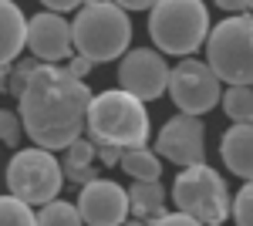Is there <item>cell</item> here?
Returning <instances> with one entry per match:
<instances>
[{"label": "cell", "mask_w": 253, "mask_h": 226, "mask_svg": "<svg viewBox=\"0 0 253 226\" xmlns=\"http://www.w3.org/2000/svg\"><path fill=\"white\" fill-rule=\"evenodd\" d=\"M210 34V10L203 0H156L149 10V38L162 54L189 57Z\"/></svg>", "instance_id": "4"}, {"label": "cell", "mask_w": 253, "mask_h": 226, "mask_svg": "<svg viewBox=\"0 0 253 226\" xmlns=\"http://www.w3.org/2000/svg\"><path fill=\"white\" fill-rule=\"evenodd\" d=\"M128 192V216H135L142 223H152L156 216L166 213V189L162 182H142V179H132V189Z\"/></svg>", "instance_id": "16"}, {"label": "cell", "mask_w": 253, "mask_h": 226, "mask_svg": "<svg viewBox=\"0 0 253 226\" xmlns=\"http://www.w3.org/2000/svg\"><path fill=\"white\" fill-rule=\"evenodd\" d=\"M75 54H84L91 64H108L128 51L132 20L115 0H84L71 20Z\"/></svg>", "instance_id": "2"}, {"label": "cell", "mask_w": 253, "mask_h": 226, "mask_svg": "<svg viewBox=\"0 0 253 226\" xmlns=\"http://www.w3.org/2000/svg\"><path fill=\"white\" fill-rule=\"evenodd\" d=\"M27 47L41 64H64L75 54L71 44V24L54 14V10H41L27 20Z\"/></svg>", "instance_id": "12"}, {"label": "cell", "mask_w": 253, "mask_h": 226, "mask_svg": "<svg viewBox=\"0 0 253 226\" xmlns=\"http://www.w3.org/2000/svg\"><path fill=\"white\" fill-rule=\"evenodd\" d=\"M219 105L233 122H253V85H230L219 94Z\"/></svg>", "instance_id": "18"}, {"label": "cell", "mask_w": 253, "mask_h": 226, "mask_svg": "<svg viewBox=\"0 0 253 226\" xmlns=\"http://www.w3.org/2000/svg\"><path fill=\"white\" fill-rule=\"evenodd\" d=\"M47 10H54V14H68V10H78L84 0H41Z\"/></svg>", "instance_id": "27"}, {"label": "cell", "mask_w": 253, "mask_h": 226, "mask_svg": "<svg viewBox=\"0 0 253 226\" xmlns=\"http://www.w3.org/2000/svg\"><path fill=\"white\" fill-rule=\"evenodd\" d=\"M38 226H81V213L78 206H71L64 199H51V203L41 206Z\"/></svg>", "instance_id": "20"}, {"label": "cell", "mask_w": 253, "mask_h": 226, "mask_svg": "<svg viewBox=\"0 0 253 226\" xmlns=\"http://www.w3.org/2000/svg\"><path fill=\"white\" fill-rule=\"evenodd\" d=\"M78 213L88 226H122L128 220V192L112 179H91L81 186Z\"/></svg>", "instance_id": "11"}, {"label": "cell", "mask_w": 253, "mask_h": 226, "mask_svg": "<svg viewBox=\"0 0 253 226\" xmlns=\"http://www.w3.org/2000/svg\"><path fill=\"white\" fill-rule=\"evenodd\" d=\"M122 10H152L156 7V0H115Z\"/></svg>", "instance_id": "28"}, {"label": "cell", "mask_w": 253, "mask_h": 226, "mask_svg": "<svg viewBox=\"0 0 253 226\" xmlns=\"http://www.w3.org/2000/svg\"><path fill=\"white\" fill-rule=\"evenodd\" d=\"M118 88L135 94L138 101H156L169 88V64L162 51L152 47H135L125 51L118 61Z\"/></svg>", "instance_id": "9"}, {"label": "cell", "mask_w": 253, "mask_h": 226, "mask_svg": "<svg viewBox=\"0 0 253 226\" xmlns=\"http://www.w3.org/2000/svg\"><path fill=\"white\" fill-rule=\"evenodd\" d=\"M0 226H38V213L17 196H0Z\"/></svg>", "instance_id": "19"}, {"label": "cell", "mask_w": 253, "mask_h": 226, "mask_svg": "<svg viewBox=\"0 0 253 226\" xmlns=\"http://www.w3.org/2000/svg\"><path fill=\"white\" fill-rule=\"evenodd\" d=\"M122 226H149V223H142V220H135V216H128V220H125Z\"/></svg>", "instance_id": "31"}, {"label": "cell", "mask_w": 253, "mask_h": 226, "mask_svg": "<svg viewBox=\"0 0 253 226\" xmlns=\"http://www.w3.org/2000/svg\"><path fill=\"white\" fill-rule=\"evenodd\" d=\"M247 7H250V10H253V0H247Z\"/></svg>", "instance_id": "32"}, {"label": "cell", "mask_w": 253, "mask_h": 226, "mask_svg": "<svg viewBox=\"0 0 253 226\" xmlns=\"http://www.w3.org/2000/svg\"><path fill=\"white\" fill-rule=\"evenodd\" d=\"M64 68H68V71H71L75 78H81V81H84V75H88V71H91L95 64H91V61H88L84 54H71L68 61H64Z\"/></svg>", "instance_id": "26"}, {"label": "cell", "mask_w": 253, "mask_h": 226, "mask_svg": "<svg viewBox=\"0 0 253 226\" xmlns=\"http://www.w3.org/2000/svg\"><path fill=\"white\" fill-rule=\"evenodd\" d=\"M118 166L128 172L132 179H142V182H156L159 176H162L159 152L145 149V145H138V149H125V152H122V162H118Z\"/></svg>", "instance_id": "17"}, {"label": "cell", "mask_w": 253, "mask_h": 226, "mask_svg": "<svg viewBox=\"0 0 253 226\" xmlns=\"http://www.w3.org/2000/svg\"><path fill=\"white\" fill-rule=\"evenodd\" d=\"M10 85V64H0V91H7Z\"/></svg>", "instance_id": "30"}, {"label": "cell", "mask_w": 253, "mask_h": 226, "mask_svg": "<svg viewBox=\"0 0 253 226\" xmlns=\"http://www.w3.org/2000/svg\"><path fill=\"white\" fill-rule=\"evenodd\" d=\"M172 199L179 213H189L203 226H223V220L230 216V203H233L223 176L206 162L182 166V172L172 182Z\"/></svg>", "instance_id": "6"}, {"label": "cell", "mask_w": 253, "mask_h": 226, "mask_svg": "<svg viewBox=\"0 0 253 226\" xmlns=\"http://www.w3.org/2000/svg\"><path fill=\"white\" fill-rule=\"evenodd\" d=\"M95 155H98V166H108V169L122 162V149L108 145V142H95Z\"/></svg>", "instance_id": "25"}, {"label": "cell", "mask_w": 253, "mask_h": 226, "mask_svg": "<svg viewBox=\"0 0 253 226\" xmlns=\"http://www.w3.org/2000/svg\"><path fill=\"white\" fill-rule=\"evenodd\" d=\"M61 169H64V179H71L75 186H84L98 179V155H95V142L91 138H75L68 149H64V159H61Z\"/></svg>", "instance_id": "15"}, {"label": "cell", "mask_w": 253, "mask_h": 226, "mask_svg": "<svg viewBox=\"0 0 253 226\" xmlns=\"http://www.w3.org/2000/svg\"><path fill=\"white\" fill-rule=\"evenodd\" d=\"M61 186H64V169L54 159V152L41 149V145L17 149L14 159L7 162V189L27 206H44V203L58 199Z\"/></svg>", "instance_id": "7"}, {"label": "cell", "mask_w": 253, "mask_h": 226, "mask_svg": "<svg viewBox=\"0 0 253 226\" xmlns=\"http://www.w3.org/2000/svg\"><path fill=\"white\" fill-rule=\"evenodd\" d=\"M149 226H203V223L193 220L189 213H162V216H156Z\"/></svg>", "instance_id": "24"}, {"label": "cell", "mask_w": 253, "mask_h": 226, "mask_svg": "<svg viewBox=\"0 0 253 226\" xmlns=\"http://www.w3.org/2000/svg\"><path fill=\"white\" fill-rule=\"evenodd\" d=\"M20 135H24L20 115L0 108V142H3V145H20Z\"/></svg>", "instance_id": "22"}, {"label": "cell", "mask_w": 253, "mask_h": 226, "mask_svg": "<svg viewBox=\"0 0 253 226\" xmlns=\"http://www.w3.org/2000/svg\"><path fill=\"white\" fill-rule=\"evenodd\" d=\"M223 10H230V14H243L247 10V0H216Z\"/></svg>", "instance_id": "29"}, {"label": "cell", "mask_w": 253, "mask_h": 226, "mask_svg": "<svg viewBox=\"0 0 253 226\" xmlns=\"http://www.w3.org/2000/svg\"><path fill=\"white\" fill-rule=\"evenodd\" d=\"M84 132L91 135V142H108L122 152L145 145L149 135H152L145 101H138L135 94L122 91V88L91 94Z\"/></svg>", "instance_id": "3"}, {"label": "cell", "mask_w": 253, "mask_h": 226, "mask_svg": "<svg viewBox=\"0 0 253 226\" xmlns=\"http://www.w3.org/2000/svg\"><path fill=\"white\" fill-rule=\"evenodd\" d=\"M230 216L236 226H253V179H247V186L236 192V199L230 203Z\"/></svg>", "instance_id": "21"}, {"label": "cell", "mask_w": 253, "mask_h": 226, "mask_svg": "<svg viewBox=\"0 0 253 226\" xmlns=\"http://www.w3.org/2000/svg\"><path fill=\"white\" fill-rule=\"evenodd\" d=\"M38 57H31V61H20V64H14L10 68V85H7V91H14V94H20V88L27 85V78L38 71Z\"/></svg>", "instance_id": "23"}, {"label": "cell", "mask_w": 253, "mask_h": 226, "mask_svg": "<svg viewBox=\"0 0 253 226\" xmlns=\"http://www.w3.org/2000/svg\"><path fill=\"white\" fill-rule=\"evenodd\" d=\"M206 64L226 85H253V17L230 14L206 34Z\"/></svg>", "instance_id": "5"}, {"label": "cell", "mask_w": 253, "mask_h": 226, "mask_svg": "<svg viewBox=\"0 0 253 226\" xmlns=\"http://www.w3.org/2000/svg\"><path fill=\"white\" fill-rule=\"evenodd\" d=\"M91 88L64 64H38L17 94V115L31 142L47 152H64L88 122Z\"/></svg>", "instance_id": "1"}, {"label": "cell", "mask_w": 253, "mask_h": 226, "mask_svg": "<svg viewBox=\"0 0 253 226\" xmlns=\"http://www.w3.org/2000/svg\"><path fill=\"white\" fill-rule=\"evenodd\" d=\"M219 155L233 176L243 182L253 179V122H233V129L219 142Z\"/></svg>", "instance_id": "13"}, {"label": "cell", "mask_w": 253, "mask_h": 226, "mask_svg": "<svg viewBox=\"0 0 253 226\" xmlns=\"http://www.w3.org/2000/svg\"><path fill=\"white\" fill-rule=\"evenodd\" d=\"M27 47V17L14 0H0V64H14Z\"/></svg>", "instance_id": "14"}, {"label": "cell", "mask_w": 253, "mask_h": 226, "mask_svg": "<svg viewBox=\"0 0 253 226\" xmlns=\"http://www.w3.org/2000/svg\"><path fill=\"white\" fill-rule=\"evenodd\" d=\"M175 108L182 115H206L216 108L219 94H223V81L213 75V68L206 61L196 57H182L175 68H169V88Z\"/></svg>", "instance_id": "8"}, {"label": "cell", "mask_w": 253, "mask_h": 226, "mask_svg": "<svg viewBox=\"0 0 253 226\" xmlns=\"http://www.w3.org/2000/svg\"><path fill=\"white\" fill-rule=\"evenodd\" d=\"M156 152L159 159H169L175 166H199L206 162V129L199 115H175L162 125L156 135Z\"/></svg>", "instance_id": "10"}]
</instances>
